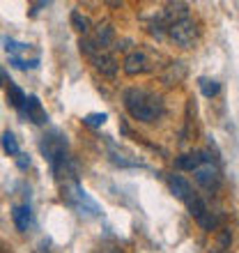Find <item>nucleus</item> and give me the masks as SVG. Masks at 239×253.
I'll use <instances>...</instances> for the list:
<instances>
[{
	"mask_svg": "<svg viewBox=\"0 0 239 253\" xmlns=\"http://www.w3.org/2000/svg\"><path fill=\"white\" fill-rule=\"evenodd\" d=\"M40 150L58 180L76 182V177H79V166H76V161L69 157V143H67V136L60 131V129H51L48 133H44V138H41V143H40Z\"/></svg>",
	"mask_w": 239,
	"mask_h": 253,
	"instance_id": "f257e3e1",
	"label": "nucleus"
},
{
	"mask_svg": "<svg viewBox=\"0 0 239 253\" xmlns=\"http://www.w3.org/2000/svg\"><path fill=\"white\" fill-rule=\"evenodd\" d=\"M124 108L133 120L157 122L163 115V99L161 94L143 90V87H129L124 90Z\"/></svg>",
	"mask_w": 239,
	"mask_h": 253,
	"instance_id": "f03ea898",
	"label": "nucleus"
},
{
	"mask_svg": "<svg viewBox=\"0 0 239 253\" xmlns=\"http://www.w3.org/2000/svg\"><path fill=\"white\" fill-rule=\"evenodd\" d=\"M62 200H65L69 207H74L80 216H99L101 214V207L97 205V200L85 191V189L76 182H65L62 184Z\"/></svg>",
	"mask_w": 239,
	"mask_h": 253,
	"instance_id": "7ed1b4c3",
	"label": "nucleus"
},
{
	"mask_svg": "<svg viewBox=\"0 0 239 253\" xmlns=\"http://www.w3.org/2000/svg\"><path fill=\"white\" fill-rule=\"evenodd\" d=\"M2 48L9 55V62L12 67L21 69V72H28V69H40V55L37 58H28V53L33 51L30 44H23V42H16L12 37H2Z\"/></svg>",
	"mask_w": 239,
	"mask_h": 253,
	"instance_id": "20e7f679",
	"label": "nucleus"
},
{
	"mask_svg": "<svg viewBox=\"0 0 239 253\" xmlns=\"http://www.w3.org/2000/svg\"><path fill=\"white\" fill-rule=\"evenodd\" d=\"M113 37H115V30L111 28V23H99L90 37L80 40V51L87 53L90 58L106 53L108 48H111V44H113Z\"/></svg>",
	"mask_w": 239,
	"mask_h": 253,
	"instance_id": "39448f33",
	"label": "nucleus"
},
{
	"mask_svg": "<svg viewBox=\"0 0 239 253\" xmlns=\"http://www.w3.org/2000/svg\"><path fill=\"white\" fill-rule=\"evenodd\" d=\"M168 37L177 44V46H182V48H191L196 42H198V37H200V28H198V23L193 19H182V21H177V23H173V26L168 28Z\"/></svg>",
	"mask_w": 239,
	"mask_h": 253,
	"instance_id": "423d86ee",
	"label": "nucleus"
},
{
	"mask_svg": "<svg viewBox=\"0 0 239 253\" xmlns=\"http://www.w3.org/2000/svg\"><path fill=\"white\" fill-rule=\"evenodd\" d=\"M193 177H196V182H198L202 189H207V191H216V189L221 187V170L216 168V164H212L209 157L193 170Z\"/></svg>",
	"mask_w": 239,
	"mask_h": 253,
	"instance_id": "0eeeda50",
	"label": "nucleus"
},
{
	"mask_svg": "<svg viewBox=\"0 0 239 253\" xmlns=\"http://www.w3.org/2000/svg\"><path fill=\"white\" fill-rule=\"evenodd\" d=\"M19 113H21V118H26V120L33 122V125H44V122L48 120V115H46V111L41 108V101L37 94H30V97H28Z\"/></svg>",
	"mask_w": 239,
	"mask_h": 253,
	"instance_id": "6e6552de",
	"label": "nucleus"
},
{
	"mask_svg": "<svg viewBox=\"0 0 239 253\" xmlns=\"http://www.w3.org/2000/svg\"><path fill=\"white\" fill-rule=\"evenodd\" d=\"M122 69L129 76H138V74L150 72V58H147L145 51H131V53L124 58L122 62Z\"/></svg>",
	"mask_w": 239,
	"mask_h": 253,
	"instance_id": "1a4fd4ad",
	"label": "nucleus"
},
{
	"mask_svg": "<svg viewBox=\"0 0 239 253\" xmlns=\"http://www.w3.org/2000/svg\"><path fill=\"white\" fill-rule=\"evenodd\" d=\"M168 187L175 193V198H179L182 203H189V200L196 196V191H193V187L189 184V180H184L182 175H170V177H168Z\"/></svg>",
	"mask_w": 239,
	"mask_h": 253,
	"instance_id": "9d476101",
	"label": "nucleus"
},
{
	"mask_svg": "<svg viewBox=\"0 0 239 253\" xmlns=\"http://www.w3.org/2000/svg\"><path fill=\"white\" fill-rule=\"evenodd\" d=\"M12 221H14V226H16V230L28 233L30 226H33V210H30V205H28V203H23V205H14Z\"/></svg>",
	"mask_w": 239,
	"mask_h": 253,
	"instance_id": "9b49d317",
	"label": "nucleus"
},
{
	"mask_svg": "<svg viewBox=\"0 0 239 253\" xmlns=\"http://www.w3.org/2000/svg\"><path fill=\"white\" fill-rule=\"evenodd\" d=\"M205 159H207V154L200 152V150H196V152H186V154H182V157L175 159V168H179V170H196Z\"/></svg>",
	"mask_w": 239,
	"mask_h": 253,
	"instance_id": "f8f14e48",
	"label": "nucleus"
},
{
	"mask_svg": "<svg viewBox=\"0 0 239 253\" xmlns=\"http://www.w3.org/2000/svg\"><path fill=\"white\" fill-rule=\"evenodd\" d=\"M92 62H94V67L104 74V76H115V72H118V62H115L113 55H108V53L94 55Z\"/></svg>",
	"mask_w": 239,
	"mask_h": 253,
	"instance_id": "ddd939ff",
	"label": "nucleus"
},
{
	"mask_svg": "<svg viewBox=\"0 0 239 253\" xmlns=\"http://www.w3.org/2000/svg\"><path fill=\"white\" fill-rule=\"evenodd\" d=\"M198 87H200V92L205 94L207 99H212V97H216V94L221 92V83H219V81L207 79V76L198 79Z\"/></svg>",
	"mask_w": 239,
	"mask_h": 253,
	"instance_id": "4468645a",
	"label": "nucleus"
},
{
	"mask_svg": "<svg viewBox=\"0 0 239 253\" xmlns=\"http://www.w3.org/2000/svg\"><path fill=\"white\" fill-rule=\"evenodd\" d=\"M26 99H28V94L23 92L19 85H9V90H7V101H9L16 111H21V106L26 104Z\"/></svg>",
	"mask_w": 239,
	"mask_h": 253,
	"instance_id": "2eb2a0df",
	"label": "nucleus"
},
{
	"mask_svg": "<svg viewBox=\"0 0 239 253\" xmlns=\"http://www.w3.org/2000/svg\"><path fill=\"white\" fill-rule=\"evenodd\" d=\"M0 143H2V150H5V154H9V157H16V154H19V143H16V136H14L12 131H5V133H2Z\"/></svg>",
	"mask_w": 239,
	"mask_h": 253,
	"instance_id": "dca6fc26",
	"label": "nucleus"
},
{
	"mask_svg": "<svg viewBox=\"0 0 239 253\" xmlns=\"http://www.w3.org/2000/svg\"><path fill=\"white\" fill-rule=\"evenodd\" d=\"M72 26L79 30V33H87L90 30V19L83 16L80 12H72Z\"/></svg>",
	"mask_w": 239,
	"mask_h": 253,
	"instance_id": "f3484780",
	"label": "nucleus"
},
{
	"mask_svg": "<svg viewBox=\"0 0 239 253\" xmlns=\"http://www.w3.org/2000/svg\"><path fill=\"white\" fill-rule=\"evenodd\" d=\"M106 120H108L106 113H90V115H85V118H83V125H87V126H101Z\"/></svg>",
	"mask_w": 239,
	"mask_h": 253,
	"instance_id": "a211bd4d",
	"label": "nucleus"
},
{
	"mask_svg": "<svg viewBox=\"0 0 239 253\" xmlns=\"http://www.w3.org/2000/svg\"><path fill=\"white\" fill-rule=\"evenodd\" d=\"M16 166L21 168V170H26V168H30V157L28 154H16Z\"/></svg>",
	"mask_w": 239,
	"mask_h": 253,
	"instance_id": "6ab92c4d",
	"label": "nucleus"
},
{
	"mask_svg": "<svg viewBox=\"0 0 239 253\" xmlns=\"http://www.w3.org/2000/svg\"><path fill=\"white\" fill-rule=\"evenodd\" d=\"M5 81H7V76H5V72L0 69V85H5Z\"/></svg>",
	"mask_w": 239,
	"mask_h": 253,
	"instance_id": "aec40b11",
	"label": "nucleus"
},
{
	"mask_svg": "<svg viewBox=\"0 0 239 253\" xmlns=\"http://www.w3.org/2000/svg\"><path fill=\"white\" fill-rule=\"evenodd\" d=\"M101 253H118V251H115V249H104Z\"/></svg>",
	"mask_w": 239,
	"mask_h": 253,
	"instance_id": "412c9836",
	"label": "nucleus"
}]
</instances>
